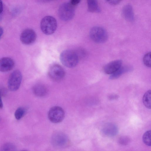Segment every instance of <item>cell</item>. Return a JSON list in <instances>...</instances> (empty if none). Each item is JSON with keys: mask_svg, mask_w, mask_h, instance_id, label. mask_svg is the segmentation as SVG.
<instances>
[{"mask_svg": "<svg viewBox=\"0 0 151 151\" xmlns=\"http://www.w3.org/2000/svg\"><path fill=\"white\" fill-rule=\"evenodd\" d=\"M102 132L105 135L108 136H113L116 135L118 132L117 126L112 123L106 124L103 127Z\"/></svg>", "mask_w": 151, "mask_h": 151, "instance_id": "7c38bea8", "label": "cell"}, {"mask_svg": "<svg viewBox=\"0 0 151 151\" xmlns=\"http://www.w3.org/2000/svg\"><path fill=\"white\" fill-rule=\"evenodd\" d=\"M57 27L56 19L51 16L43 17L40 23V28L42 32L46 35H50L56 31Z\"/></svg>", "mask_w": 151, "mask_h": 151, "instance_id": "7a4b0ae2", "label": "cell"}, {"mask_svg": "<svg viewBox=\"0 0 151 151\" xmlns=\"http://www.w3.org/2000/svg\"><path fill=\"white\" fill-rule=\"evenodd\" d=\"M62 63L69 68L75 67L78 64L79 58L76 52L72 50H66L62 52L60 55Z\"/></svg>", "mask_w": 151, "mask_h": 151, "instance_id": "6da1fadb", "label": "cell"}, {"mask_svg": "<svg viewBox=\"0 0 151 151\" xmlns=\"http://www.w3.org/2000/svg\"><path fill=\"white\" fill-rule=\"evenodd\" d=\"M14 65V62L11 58L8 57L2 58L0 59V71L6 72L12 69Z\"/></svg>", "mask_w": 151, "mask_h": 151, "instance_id": "30bf717a", "label": "cell"}, {"mask_svg": "<svg viewBox=\"0 0 151 151\" xmlns=\"http://www.w3.org/2000/svg\"><path fill=\"white\" fill-rule=\"evenodd\" d=\"M46 0L49 1V0Z\"/></svg>", "mask_w": 151, "mask_h": 151, "instance_id": "f546056e", "label": "cell"}, {"mask_svg": "<svg viewBox=\"0 0 151 151\" xmlns=\"http://www.w3.org/2000/svg\"><path fill=\"white\" fill-rule=\"evenodd\" d=\"M4 32L3 28L1 27H0V39L2 36Z\"/></svg>", "mask_w": 151, "mask_h": 151, "instance_id": "83f0119b", "label": "cell"}, {"mask_svg": "<svg viewBox=\"0 0 151 151\" xmlns=\"http://www.w3.org/2000/svg\"><path fill=\"white\" fill-rule=\"evenodd\" d=\"M122 0H106L110 4L115 5L118 4Z\"/></svg>", "mask_w": 151, "mask_h": 151, "instance_id": "603a6c76", "label": "cell"}, {"mask_svg": "<svg viewBox=\"0 0 151 151\" xmlns=\"http://www.w3.org/2000/svg\"><path fill=\"white\" fill-rule=\"evenodd\" d=\"M22 79V74L19 70L14 71L8 79V85L9 89L12 91H17L20 86Z\"/></svg>", "mask_w": 151, "mask_h": 151, "instance_id": "5b68a950", "label": "cell"}, {"mask_svg": "<svg viewBox=\"0 0 151 151\" xmlns=\"http://www.w3.org/2000/svg\"><path fill=\"white\" fill-rule=\"evenodd\" d=\"M33 92L36 96H43L46 94L47 89L43 85L37 84L33 88Z\"/></svg>", "mask_w": 151, "mask_h": 151, "instance_id": "5bb4252c", "label": "cell"}, {"mask_svg": "<svg viewBox=\"0 0 151 151\" xmlns=\"http://www.w3.org/2000/svg\"><path fill=\"white\" fill-rule=\"evenodd\" d=\"M88 9L92 13H97L100 12L98 2L96 0H87Z\"/></svg>", "mask_w": 151, "mask_h": 151, "instance_id": "9a60e30c", "label": "cell"}, {"mask_svg": "<svg viewBox=\"0 0 151 151\" xmlns=\"http://www.w3.org/2000/svg\"><path fill=\"white\" fill-rule=\"evenodd\" d=\"M3 107V104L1 96V91L0 87V108L1 109Z\"/></svg>", "mask_w": 151, "mask_h": 151, "instance_id": "484cf974", "label": "cell"}, {"mask_svg": "<svg viewBox=\"0 0 151 151\" xmlns=\"http://www.w3.org/2000/svg\"><path fill=\"white\" fill-rule=\"evenodd\" d=\"M81 0H70V3L73 6H75L78 4Z\"/></svg>", "mask_w": 151, "mask_h": 151, "instance_id": "d4e9b609", "label": "cell"}, {"mask_svg": "<svg viewBox=\"0 0 151 151\" xmlns=\"http://www.w3.org/2000/svg\"><path fill=\"white\" fill-rule=\"evenodd\" d=\"M89 35L93 41L98 43L104 42L108 39V34L106 30L98 26L92 27L90 30Z\"/></svg>", "mask_w": 151, "mask_h": 151, "instance_id": "277c9868", "label": "cell"}, {"mask_svg": "<svg viewBox=\"0 0 151 151\" xmlns=\"http://www.w3.org/2000/svg\"><path fill=\"white\" fill-rule=\"evenodd\" d=\"M151 52H148L145 55L143 58L144 64L147 67L150 68L151 66Z\"/></svg>", "mask_w": 151, "mask_h": 151, "instance_id": "44dd1931", "label": "cell"}, {"mask_svg": "<svg viewBox=\"0 0 151 151\" xmlns=\"http://www.w3.org/2000/svg\"><path fill=\"white\" fill-rule=\"evenodd\" d=\"M25 113V110L22 107L18 108L16 110L14 113V116L17 120L21 119L24 116Z\"/></svg>", "mask_w": 151, "mask_h": 151, "instance_id": "d6986e66", "label": "cell"}, {"mask_svg": "<svg viewBox=\"0 0 151 151\" xmlns=\"http://www.w3.org/2000/svg\"><path fill=\"white\" fill-rule=\"evenodd\" d=\"M151 91L150 90L146 91L143 97V102L145 106L148 109H151Z\"/></svg>", "mask_w": 151, "mask_h": 151, "instance_id": "e0dca14e", "label": "cell"}, {"mask_svg": "<svg viewBox=\"0 0 151 151\" xmlns=\"http://www.w3.org/2000/svg\"><path fill=\"white\" fill-rule=\"evenodd\" d=\"M48 75L53 80L59 81L64 78L65 73L64 69L60 65L55 64L50 67L48 71Z\"/></svg>", "mask_w": 151, "mask_h": 151, "instance_id": "52a82bcc", "label": "cell"}, {"mask_svg": "<svg viewBox=\"0 0 151 151\" xmlns=\"http://www.w3.org/2000/svg\"><path fill=\"white\" fill-rule=\"evenodd\" d=\"M16 147L12 143H8L4 144L1 147L2 151H15Z\"/></svg>", "mask_w": 151, "mask_h": 151, "instance_id": "7402d4cb", "label": "cell"}, {"mask_svg": "<svg viewBox=\"0 0 151 151\" xmlns=\"http://www.w3.org/2000/svg\"><path fill=\"white\" fill-rule=\"evenodd\" d=\"M3 10V3L1 0H0V14H1Z\"/></svg>", "mask_w": 151, "mask_h": 151, "instance_id": "4316f807", "label": "cell"}, {"mask_svg": "<svg viewBox=\"0 0 151 151\" xmlns=\"http://www.w3.org/2000/svg\"><path fill=\"white\" fill-rule=\"evenodd\" d=\"M53 145L55 147H63L67 146L69 141L67 137L64 134L60 132L55 133L52 139Z\"/></svg>", "mask_w": 151, "mask_h": 151, "instance_id": "9c48e42d", "label": "cell"}, {"mask_svg": "<svg viewBox=\"0 0 151 151\" xmlns=\"http://www.w3.org/2000/svg\"><path fill=\"white\" fill-rule=\"evenodd\" d=\"M74 6L69 3H65L61 4L58 10L60 18L64 21H68L72 19L75 13Z\"/></svg>", "mask_w": 151, "mask_h": 151, "instance_id": "3957f363", "label": "cell"}, {"mask_svg": "<svg viewBox=\"0 0 151 151\" xmlns=\"http://www.w3.org/2000/svg\"><path fill=\"white\" fill-rule=\"evenodd\" d=\"M36 37L35 32L31 29L28 28L24 29L22 32L20 36V40L23 44L29 45L35 42Z\"/></svg>", "mask_w": 151, "mask_h": 151, "instance_id": "ba28073f", "label": "cell"}, {"mask_svg": "<svg viewBox=\"0 0 151 151\" xmlns=\"http://www.w3.org/2000/svg\"><path fill=\"white\" fill-rule=\"evenodd\" d=\"M122 14L126 20L131 22L134 21V11L131 5H127L123 7L122 11Z\"/></svg>", "mask_w": 151, "mask_h": 151, "instance_id": "4fadbf2b", "label": "cell"}, {"mask_svg": "<svg viewBox=\"0 0 151 151\" xmlns=\"http://www.w3.org/2000/svg\"><path fill=\"white\" fill-rule=\"evenodd\" d=\"M129 69L127 67H121L116 72L111 74L109 77V79L111 80L117 78L123 74L127 72Z\"/></svg>", "mask_w": 151, "mask_h": 151, "instance_id": "2e32d148", "label": "cell"}, {"mask_svg": "<svg viewBox=\"0 0 151 151\" xmlns=\"http://www.w3.org/2000/svg\"><path fill=\"white\" fill-rule=\"evenodd\" d=\"M122 62L121 60H116L108 63L104 67V72L107 74H113L121 66Z\"/></svg>", "mask_w": 151, "mask_h": 151, "instance_id": "8fae6325", "label": "cell"}, {"mask_svg": "<svg viewBox=\"0 0 151 151\" xmlns=\"http://www.w3.org/2000/svg\"><path fill=\"white\" fill-rule=\"evenodd\" d=\"M130 138L126 136H122L120 137L118 139V142L121 145H128L130 142Z\"/></svg>", "mask_w": 151, "mask_h": 151, "instance_id": "ffe728a7", "label": "cell"}, {"mask_svg": "<svg viewBox=\"0 0 151 151\" xmlns=\"http://www.w3.org/2000/svg\"><path fill=\"white\" fill-rule=\"evenodd\" d=\"M65 112L60 107L55 106L52 107L48 113V117L52 122L58 123L61 122L64 118Z\"/></svg>", "mask_w": 151, "mask_h": 151, "instance_id": "8992f818", "label": "cell"}, {"mask_svg": "<svg viewBox=\"0 0 151 151\" xmlns=\"http://www.w3.org/2000/svg\"><path fill=\"white\" fill-rule=\"evenodd\" d=\"M151 131L150 130L145 132L142 137V140L144 143L148 146H150L151 145Z\"/></svg>", "mask_w": 151, "mask_h": 151, "instance_id": "ac0fdd59", "label": "cell"}, {"mask_svg": "<svg viewBox=\"0 0 151 151\" xmlns=\"http://www.w3.org/2000/svg\"><path fill=\"white\" fill-rule=\"evenodd\" d=\"M1 19V15H0V20Z\"/></svg>", "mask_w": 151, "mask_h": 151, "instance_id": "f1b7e54d", "label": "cell"}, {"mask_svg": "<svg viewBox=\"0 0 151 151\" xmlns=\"http://www.w3.org/2000/svg\"><path fill=\"white\" fill-rule=\"evenodd\" d=\"M119 97V96L116 94H112L108 96L109 99L111 100L117 99Z\"/></svg>", "mask_w": 151, "mask_h": 151, "instance_id": "cb8c5ba5", "label": "cell"}]
</instances>
